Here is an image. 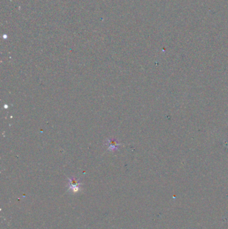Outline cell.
<instances>
[{
	"label": "cell",
	"instance_id": "1",
	"mask_svg": "<svg viewBox=\"0 0 228 229\" xmlns=\"http://www.w3.org/2000/svg\"><path fill=\"white\" fill-rule=\"evenodd\" d=\"M106 145H107V146H108V150L113 151L117 150L120 144L118 143L117 140L116 139H108Z\"/></svg>",
	"mask_w": 228,
	"mask_h": 229
},
{
	"label": "cell",
	"instance_id": "2",
	"mask_svg": "<svg viewBox=\"0 0 228 229\" xmlns=\"http://www.w3.org/2000/svg\"><path fill=\"white\" fill-rule=\"evenodd\" d=\"M69 184H70V188L73 189L74 191H77L79 189V186L81 185L80 182L76 180V178L69 179Z\"/></svg>",
	"mask_w": 228,
	"mask_h": 229
}]
</instances>
